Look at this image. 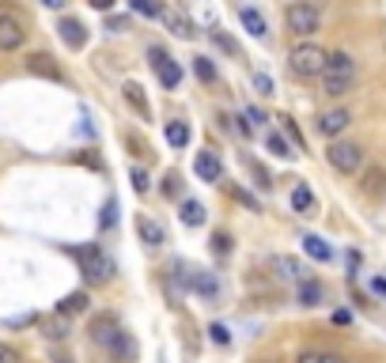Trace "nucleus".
I'll return each mask as SVG.
<instances>
[{
    "label": "nucleus",
    "mask_w": 386,
    "mask_h": 363,
    "mask_svg": "<svg viewBox=\"0 0 386 363\" xmlns=\"http://www.w3.org/2000/svg\"><path fill=\"white\" fill-rule=\"evenodd\" d=\"M356 87V61L348 50H334L326 53V72H322V91L329 98H341Z\"/></svg>",
    "instance_id": "f257e3e1"
},
{
    "label": "nucleus",
    "mask_w": 386,
    "mask_h": 363,
    "mask_svg": "<svg viewBox=\"0 0 386 363\" xmlns=\"http://www.w3.org/2000/svg\"><path fill=\"white\" fill-rule=\"evenodd\" d=\"M76 261H80V272H84L87 284H106L114 277V258H110L103 246H95V242H87L84 250H76Z\"/></svg>",
    "instance_id": "f03ea898"
},
{
    "label": "nucleus",
    "mask_w": 386,
    "mask_h": 363,
    "mask_svg": "<svg viewBox=\"0 0 386 363\" xmlns=\"http://www.w3.org/2000/svg\"><path fill=\"white\" fill-rule=\"evenodd\" d=\"M288 72L300 76V80H314V76L326 72V50L314 46V42H303L288 53Z\"/></svg>",
    "instance_id": "7ed1b4c3"
},
{
    "label": "nucleus",
    "mask_w": 386,
    "mask_h": 363,
    "mask_svg": "<svg viewBox=\"0 0 386 363\" xmlns=\"http://www.w3.org/2000/svg\"><path fill=\"white\" fill-rule=\"evenodd\" d=\"M284 23H288L292 35H314V30L322 27V12H318L314 4H303V0H295L288 12H284Z\"/></svg>",
    "instance_id": "20e7f679"
},
{
    "label": "nucleus",
    "mask_w": 386,
    "mask_h": 363,
    "mask_svg": "<svg viewBox=\"0 0 386 363\" xmlns=\"http://www.w3.org/2000/svg\"><path fill=\"white\" fill-rule=\"evenodd\" d=\"M326 159L334 163V171H341V174H356L363 167V148L348 144V140H334V144L326 148Z\"/></svg>",
    "instance_id": "39448f33"
},
{
    "label": "nucleus",
    "mask_w": 386,
    "mask_h": 363,
    "mask_svg": "<svg viewBox=\"0 0 386 363\" xmlns=\"http://www.w3.org/2000/svg\"><path fill=\"white\" fill-rule=\"evenodd\" d=\"M148 57H152V69H156V76H159V83L167 87V91H174V87L182 83V64L171 57L163 46H152L148 50Z\"/></svg>",
    "instance_id": "423d86ee"
},
{
    "label": "nucleus",
    "mask_w": 386,
    "mask_h": 363,
    "mask_svg": "<svg viewBox=\"0 0 386 363\" xmlns=\"http://www.w3.org/2000/svg\"><path fill=\"white\" fill-rule=\"evenodd\" d=\"M190 277H193V269L186 265V261H171L167 265V299L171 303L186 299V292H190Z\"/></svg>",
    "instance_id": "0eeeda50"
},
{
    "label": "nucleus",
    "mask_w": 386,
    "mask_h": 363,
    "mask_svg": "<svg viewBox=\"0 0 386 363\" xmlns=\"http://www.w3.org/2000/svg\"><path fill=\"white\" fill-rule=\"evenodd\" d=\"M348 125H352V110H345V106H337V110H326V114L318 117V133H322L326 140L341 137V133H345Z\"/></svg>",
    "instance_id": "6e6552de"
},
{
    "label": "nucleus",
    "mask_w": 386,
    "mask_h": 363,
    "mask_svg": "<svg viewBox=\"0 0 386 363\" xmlns=\"http://www.w3.org/2000/svg\"><path fill=\"white\" fill-rule=\"evenodd\" d=\"M27 42V30L16 16H0V53H12Z\"/></svg>",
    "instance_id": "1a4fd4ad"
},
{
    "label": "nucleus",
    "mask_w": 386,
    "mask_h": 363,
    "mask_svg": "<svg viewBox=\"0 0 386 363\" xmlns=\"http://www.w3.org/2000/svg\"><path fill=\"white\" fill-rule=\"evenodd\" d=\"M27 72H30V76H42V80H53V83L64 80L61 64L53 61L50 53H30V57H27Z\"/></svg>",
    "instance_id": "9d476101"
},
{
    "label": "nucleus",
    "mask_w": 386,
    "mask_h": 363,
    "mask_svg": "<svg viewBox=\"0 0 386 363\" xmlns=\"http://www.w3.org/2000/svg\"><path fill=\"white\" fill-rule=\"evenodd\" d=\"M193 171H197V178H205V182H220V178H224V163H220V156H216L212 148L197 151Z\"/></svg>",
    "instance_id": "9b49d317"
},
{
    "label": "nucleus",
    "mask_w": 386,
    "mask_h": 363,
    "mask_svg": "<svg viewBox=\"0 0 386 363\" xmlns=\"http://www.w3.org/2000/svg\"><path fill=\"white\" fill-rule=\"evenodd\" d=\"M57 35H61V42L69 50H84L87 46V27L80 23V19H72V16H64L57 23Z\"/></svg>",
    "instance_id": "f8f14e48"
},
{
    "label": "nucleus",
    "mask_w": 386,
    "mask_h": 363,
    "mask_svg": "<svg viewBox=\"0 0 386 363\" xmlns=\"http://www.w3.org/2000/svg\"><path fill=\"white\" fill-rule=\"evenodd\" d=\"M273 272H277L280 280H288V284L307 280V265H303V261H295L292 254H277V258H273Z\"/></svg>",
    "instance_id": "ddd939ff"
},
{
    "label": "nucleus",
    "mask_w": 386,
    "mask_h": 363,
    "mask_svg": "<svg viewBox=\"0 0 386 363\" xmlns=\"http://www.w3.org/2000/svg\"><path fill=\"white\" fill-rule=\"evenodd\" d=\"M118 333H121V325H118L114 314H98L95 322H91V340H95V345H103V348L114 345Z\"/></svg>",
    "instance_id": "4468645a"
},
{
    "label": "nucleus",
    "mask_w": 386,
    "mask_h": 363,
    "mask_svg": "<svg viewBox=\"0 0 386 363\" xmlns=\"http://www.w3.org/2000/svg\"><path fill=\"white\" fill-rule=\"evenodd\" d=\"M159 16H163V23H167V30H171L174 38H186V42H190V38L197 35V30H193V23L186 19V12H178V8H163Z\"/></svg>",
    "instance_id": "2eb2a0df"
},
{
    "label": "nucleus",
    "mask_w": 386,
    "mask_h": 363,
    "mask_svg": "<svg viewBox=\"0 0 386 363\" xmlns=\"http://www.w3.org/2000/svg\"><path fill=\"white\" fill-rule=\"evenodd\" d=\"M137 235L144 238V246H152V250H159L163 242H167V231H163V224H159V219H152V216L137 219Z\"/></svg>",
    "instance_id": "dca6fc26"
},
{
    "label": "nucleus",
    "mask_w": 386,
    "mask_h": 363,
    "mask_svg": "<svg viewBox=\"0 0 386 363\" xmlns=\"http://www.w3.org/2000/svg\"><path fill=\"white\" fill-rule=\"evenodd\" d=\"M121 95H125V103L133 106V114H137V117H144V121H148L152 106H148V95H144V87H140L137 80H125V83H121Z\"/></svg>",
    "instance_id": "f3484780"
},
{
    "label": "nucleus",
    "mask_w": 386,
    "mask_h": 363,
    "mask_svg": "<svg viewBox=\"0 0 386 363\" xmlns=\"http://www.w3.org/2000/svg\"><path fill=\"white\" fill-rule=\"evenodd\" d=\"M190 288H193L197 295H205V303H216V299H220V284H216L212 272H205V269H193Z\"/></svg>",
    "instance_id": "a211bd4d"
},
{
    "label": "nucleus",
    "mask_w": 386,
    "mask_h": 363,
    "mask_svg": "<svg viewBox=\"0 0 386 363\" xmlns=\"http://www.w3.org/2000/svg\"><path fill=\"white\" fill-rule=\"evenodd\" d=\"M239 19H242V27H246L254 38H266V35H269V23H266V16H261L258 8L242 4V8H239Z\"/></svg>",
    "instance_id": "6ab92c4d"
},
{
    "label": "nucleus",
    "mask_w": 386,
    "mask_h": 363,
    "mask_svg": "<svg viewBox=\"0 0 386 363\" xmlns=\"http://www.w3.org/2000/svg\"><path fill=\"white\" fill-rule=\"evenodd\" d=\"M303 254L311 261H329L334 258V246H329L326 238H318V235H303Z\"/></svg>",
    "instance_id": "aec40b11"
},
{
    "label": "nucleus",
    "mask_w": 386,
    "mask_h": 363,
    "mask_svg": "<svg viewBox=\"0 0 386 363\" xmlns=\"http://www.w3.org/2000/svg\"><path fill=\"white\" fill-rule=\"evenodd\" d=\"M300 303L303 306H322L326 303V288L318 280H311V277L300 280Z\"/></svg>",
    "instance_id": "412c9836"
},
{
    "label": "nucleus",
    "mask_w": 386,
    "mask_h": 363,
    "mask_svg": "<svg viewBox=\"0 0 386 363\" xmlns=\"http://www.w3.org/2000/svg\"><path fill=\"white\" fill-rule=\"evenodd\" d=\"M110 352H114L118 363H133V359H137V340L129 337V333H118L114 345H110Z\"/></svg>",
    "instance_id": "4be33fe9"
},
{
    "label": "nucleus",
    "mask_w": 386,
    "mask_h": 363,
    "mask_svg": "<svg viewBox=\"0 0 386 363\" xmlns=\"http://www.w3.org/2000/svg\"><path fill=\"white\" fill-rule=\"evenodd\" d=\"M292 208H295L300 216H311V212H314V193H311V185L295 182V190H292Z\"/></svg>",
    "instance_id": "5701e85b"
},
{
    "label": "nucleus",
    "mask_w": 386,
    "mask_h": 363,
    "mask_svg": "<svg viewBox=\"0 0 386 363\" xmlns=\"http://www.w3.org/2000/svg\"><path fill=\"white\" fill-rule=\"evenodd\" d=\"M87 306H91V295H87V292H72V295H64V299H61L57 311L72 318V314H84Z\"/></svg>",
    "instance_id": "b1692460"
},
{
    "label": "nucleus",
    "mask_w": 386,
    "mask_h": 363,
    "mask_svg": "<svg viewBox=\"0 0 386 363\" xmlns=\"http://www.w3.org/2000/svg\"><path fill=\"white\" fill-rule=\"evenodd\" d=\"M167 144L171 148H186V144H190V125H186V121H178V117L167 121Z\"/></svg>",
    "instance_id": "393cba45"
},
{
    "label": "nucleus",
    "mask_w": 386,
    "mask_h": 363,
    "mask_svg": "<svg viewBox=\"0 0 386 363\" xmlns=\"http://www.w3.org/2000/svg\"><path fill=\"white\" fill-rule=\"evenodd\" d=\"M363 193H371V197L386 193V171L382 167H368V174H363Z\"/></svg>",
    "instance_id": "a878e982"
},
{
    "label": "nucleus",
    "mask_w": 386,
    "mask_h": 363,
    "mask_svg": "<svg viewBox=\"0 0 386 363\" xmlns=\"http://www.w3.org/2000/svg\"><path fill=\"white\" fill-rule=\"evenodd\" d=\"M193 76H197L201 83H216V80H220L212 57H205V53H201V57H193Z\"/></svg>",
    "instance_id": "bb28decb"
},
{
    "label": "nucleus",
    "mask_w": 386,
    "mask_h": 363,
    "mask_svg": "<svg viewBox=\"0 0 386 363\" xmlns=\"http://www.w3.org/2000/svg\"><path fill=\"white\" fill-rule=\"evenodd\" d=\"M182 224L186 227H201L205 224V204L201 201H182Z\"/></svg>",
    "instance_id": "cd10ccee"
},
{
    "label": "nucleus",
    "mask_w": 386,
    "mask_h": 363,
    "mask_svg": "<svg viewBox=\"0 0 386 363\" xmlns=\"http://www.w3.org/2000/svg\"><path fill=\"white\" fill-rule=\"evenodd\" d=\"M280 121V129H284V137H288V144H295V151H307V144H303V133H300V125H295V117H277Z\"/></svg>",
    "instance_id": "c85d7f7f"
},
{
    "label": "nucleus",
    "mask_w": 386,
    "mask_h": 363,
    "mask_svg": "<svg viewBox=\"0 0 386 363\" xmlns=\"http://www.w3.org/2000/svg\"><path fill=\"white\" fill-rule=\"evenodd\" d=\"M266 144H269L273 156H280V159H292L295 156L292 144H288V137H280V133H266Z\"/></svg>",
    "instance_id": "c756f323"
},
{
    "label": "nucleus",
    "mask_w": 386,
    "mask_h": 363,
    "mask_svg": "<svg viewBox=\"0 0 386 363\" xmlns=\"http://www.w3.org/2000/svg\"><path fill=\"white\" fill-rule=\"evenodd\" d=\"M46 337L50 340H64V337H69V314L57 311V318H50V322H46Z\"/></svg>",
    "instance_id": "7c9ffc66"
},
{
    "label": "nucleus",
    "mask_w": 386,
    "mask_h": 363,
    "mask_svg": "<svg viewBox=\"0 0 386 363\" xmlns=\"http://www.w3.org/2000/svg\"><path fill=\"white\" fill-rule=\"evenodd\" d=\"M129 8H133L137 16H144V19H156V16L163 12L159 0H129Z\"/></svg>",
    "instance_id": "2f4dec72"
},
{
    "label": "nucleus",
    "mask_w": 386,
    "mask_h": 363,
    "mask_svg": "<svg viewBox=\"0 0 386 363\" xmlns=\"http://www.w3.org/2000/svg\"><path fill=\"white\" fill-rule=\"evenodd\" d=\"M163 193H167V197H178V193H182V174H178V171H167V174H163Z\"/></svg>",
    "instance_id": "473e14b6"
},
{
    "label": "nucleus",
    "mask_w": 386,
    "mask_h": 363,
    "mask_svg": "<svg viewBox=\"0 0 386 363\" xmlns=\"http://www.w3.org/2000/svg\"><path fill=\"white\" fill-rule=\"evenodd\" d=\"M212 254L216 258H227L231 254V235H227V231H216V235H212Z\"/></svg>",
    "instance_id": "72a5a7b5"
},
{
    "label": "nucleus",
    "mask_w": 386,
    "mask_h": 363,
    "mask_svg": "<svg viewBox=\"0 0 386 363\" xmlns=\"http://www.w3.org/2000/svg\"><path fill=\"white\" fill-rule=\"evenodd\" d=\"M110 224H118V201H114V197L103 204V216H98V227H103V231H106Z\"/></svg>",
    "instance_id": "f704fd0d"
},
{
    "label": "nucleus",
    "mask_w": 386,
    "mask_h": 363,
    "mask_svg": "<svg viewBox=\"0 0 386 363\" xmlns=\"http://www.w3.org/2000/svg\"><path fill=\"white\" fill-rule=\"evenodd\" d=\"M208 340H212V345H231V333H227V325L212 322V325H208Z\"/></svg>",
    "instance_id": "c9c22d12"
},
{
    "label": "nucleus",
    "mask_w": 386,
    "mask_h": 363,
    "mask_svg": "<svg viewBox=\"0 0 386 363\" xmlns=\"http://www.w3.org/2000/svg\"><path fill=\"white\" fill-rule=\"evenodd\" d=\"M295 363H345V359H337V356H326V352H303Z\"/></svg>",
    "instance_id": "e433bc0d"
},
{
    "label": "nucleus",
    "mask_w": 386,
    "mask_h": 363,
    "mask_svg": "<svg viewBox=\"0 0 386 363\" xmlns=\"http://www.w3.org/2000/svg\"><path fill=\"white\" fill-rule=\"evenodd\" d=\"M106 30H110V35H121V30H129V16H106Z\"/></svg>",
    "instance_id": "4c0bfd02"
},
{
    "label": "nucleus",
    "mask_w": 386,
    "mask_h": 363,
    "mask_svg": "<svg viewBox=\"0 0 386 363\" xmlns=\"http://www.w3.org/2000/svg\"><path fill=\"white\" fill-rule=\"evenodd\" d=\"M242 117H246V121H250V129H254V125H258V129H266V121H269V117H266V114H261V110H258V106H246V114H242Z\"/></svg>",
    "instance_id": "58836bf2"
},
{
    "label": "nucleus",
    "mask_w": 386,
    "mask_h": 363,
    "mask_svg": "<svg viewBox=\"0 0 386 363\" xmlns=\"http://www.w3.org/2000/svg\"><path fill=\"white\" fill-rule=\"evenodd\" d=\"M250 174H254V178H258V182H254V185H261V190H269V185H273V178H269V171H261L258 163H250Z\"/></svg>",
    "instance_id": "ea45409f"
},
{
    "label": "nucleus",
    "mask_w": 386,
    "mask_h": 363,
    "mask_svg": "<svg viewBox=\"0 0 386 363\" xmlns=\"http://www.w3.org/2000/svg\"><path fill=\"white\" fill-rule=\"evenodd\" d=\"M148 185H152L148 174L140 171V167H133V190H137V193H148Z\"/></svg>",
    "instance_id": "a19ab883"
},
{
    "label": "nucleus",
    "mask_w": 386,
    "mask_h": 363,
    "mask_svg": "<svg viewBox=\"0 0 386 363\" xmlns=\"http://www.w3.org/2000/svg\"><path fill=\"white\" fill-rule=\"evenodd\" d=\"M254 87H258V95H273V80H269L266 72H258V76H254Z\"/></svg>",
    "instance_id": "79ce46f5"
},
{
    "label": "nucleus",
    "mask_w": 386,
    "mask_h": 363,
    "mask_svg": "<svg viewBox=\"0 0 386 363\" xmlns=\"http://www.w3.org/2000/svg\"><path fill=\"white\" fill-rule=\"evenodd\" d=\"M231 193H235V201H242V204H246V208H250V212H258V208H261V204H258V201H254V197H250L246 190H239V185H235V190H231Z\"/></svg>",
    "instance_id": "37998d69"
},
{
    "label": "nucleus",
    "mask_w": 386,
    "mask_h": 363,
    "mask_svg": "<svg viewBox=\"0 0 386 363\" xmlns=\"http://www.w3.org/2000/svg\"><path fill=\"white\" fill-rule=\"evenodd\" d=\"M0 363H19V352L12 345H4V340H0Z\"/></svg>",
    "instance_id": "c03bdc74"
},
{
    "label": "nucleus",
    "mask_w": 386,
    "mask_h": 363,
    "mask_svg": "<svg viewBox=\"0 0 386 363\" xmlns=\"http://www.w3.org/2000/svg\"><path fill=\"white\" fill-rule=\"evenodd\" d=\"M212 38H216V42H220V46H224V50H227V53H235V57H239V46H235V42H231V38L224 35V30H212Z\"/></svg>",
    "instance_id": "a18cd8bd"
},
{
    "label": "nucleus",
    "mask_w": 386,
    "mask_h": 363,
    "mask_svg": "<svg viewBox=\"0 0 386 363\" xmlns=\"http://www.w3.org/2000/svg\"><path fill=\"white\" fill-rule=\"evenodd\" d=\"M87 4H91L95 12H114V4H118V0H87Z\"/></svg>",
    "instance_id": "49530a36"
},
{
    "label": "nucleus",
    "mask_w": 386,
    "mask_h": 363,
    "mask_svg": "<svg viewBox=\"0 0 386 363\" xmlns=\"http://www.w3.org/2000/svg\"><path fill=\"white\" fill-rule=\"evenodd\" d=\"M371 292L379 295V299H386V277H375V280H371Z\"/></svg>",
    "instance_id": "de8ad7c7"
},
{
    "label": "nucleus",
    "mask_w": 386,
    "mask_h": 363,
    "mask_svg": "<svg viewBox=\"0 0 386 363\" xmlns=\"http://www.w3.org/2000/svg\"><path fill=\"white\" fill-rule=\"evenodd\" d=\"M334 322H337V325H348V322H352V314H348V311H337V314H334Z\"/></svg>",
    "instance_id": "09e8293b"
},
{
    "label": "nucleus",
    "mask_w": 386,
    "mask_h": 363,
    "mask_svg": "<svg viewBox=\"0 0 386 363\" xmlns=\"http://www.w3.org/2000/svg\"><path fill=\"white\" fill-rule=\"evenodd\" d=\"M46 8H64V0H42Z\"/></svg>",
    "instance_id": "8fccbe9b"
}]
</instances>
